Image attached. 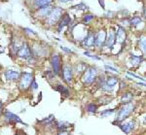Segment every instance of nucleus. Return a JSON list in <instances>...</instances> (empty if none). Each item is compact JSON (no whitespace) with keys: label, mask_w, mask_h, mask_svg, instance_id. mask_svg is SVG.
I'll return each instance as SVG.
<instances>
[{"label":"nucleus","mask_w":146,"mask_h":135,"mask_svg":"<svg viewBox=\"0 0 146 135\" xmlns=\"http://www.w3.org/2000/svg\"><path fill=\"white\" fill-rule=\"evenodd\" d=\"M71 22V18H70V16L68 15V14L65 13L64 15H63L62 18H60V22H58V32L62 31V29L63 27H65L66 25H68L69 23Z\"/></svg>","instance_id":"9d476101"},{"label":"nucleus","mask_w":146,"mask_h":135,"mask_svg":"<svg viewBox=\"0 0 146 135\" xmlns=\"http://www.w3.org/2000/svg\"><path fill=\"white\" fill-rule=\"evenodd\" d=\"M96 45V34L93 32H89L88 35L85 37L83 41V46L85 48H93Z\"/></svg>","instance_id":"1a4fd4ad"},{"label":"nucleus","mask_w":146,"mask_h":135,"mask_svg":"<svg viewBox=\"0 0 146 135\" xmlns=\"http://www.w3.org/2000/svg\"><path fill=\"white\" fill-rule=\"evenodd\" d=\"M133 109H135V105L131 104V102L127 103L126 105L123 106V107L121 108V110L119 111L118 116H117V122H122V120H124L126 118H128L129 116L131 115V113L133 111Z\"/></svg>","instance_id":"f03ea898"},{"label":"nucleus","mask_w":146,"mask_h":135,"mask_svg":"<svg viewBox=\"0 0 146 135\" xmlns=\"http://www.w3.org/2000/svg\"><path fill=\"white\" fill-rule=\"evenodd\" d=\"M105 69L111 70V71H113V72H118V70H117V69H115V68L111 67V66H108V65H105Z\"/></svg>","instance_id":"473e14b6"},{"label":"nucleus","mask_w":146,"mask_h":135,"mask_svg":"<svg viewBox=\"0 0 146 135\" xmlns=\"http://www.w3.org/2000/svg\"><path fill=\"white\" fill-rule=\"evenodd\" d=\"M139 46L140 49L142 50V52L146 56V37H141L139 40Z\"/></svg>","instance_id":"412c9836"},{"label":"nucleus","mask_w":146,"mask_h":135,"mask_svg":"<svg viewBox=\"0 0 146 135\" xmlns=\"http://www.w3.org/2000/svg\"><path fill=\"white\" fill-rule=\"evenodd\" d=\"M53 120H54V116H50V117H49V119H46L45 120H44V122H47V124H50V122H51Z\"/></svg>","instance_id":"f704fd0d"},{"label":"nucleus","mask_w":146,"mask_h":135,"mask_svg":"<svg viewBox=\"0 0 146 135\" xmlns=\"http://www.w3.org/2000/svg\"><path fill=\"white\" fill-rule=\"evenodd\" d=\"M115 43H116V35H115L113 30H110L109 34H108V36L106 37V40H105L104 45L106 48H112L113 45Z\"/></svg>","instance_id":"4468645a"},{"label":"nucleus","mask_w":146,"mask_h":135,"mask_svg":"<svg viewBox=\"0 0 146 135\" xmlns=\"http://www.w3.org/2000/svg\"><path fill=\"white\" fill-rule=\"evenodd\" d=\"M120 127H121V129L123 130L124 132L129 133V132L133 129V127H135V122H133V120H131V122H126V124H120Z\"/></svg>","instance_id":"f3484780"},{"label":"nucleus","mask_w":146,"mask_h":135,"mask_svg":"<svg viewBox=\"0 0 146 135\" xmlns=\"http://www.w3.org/2000/svg\"><path fill=\"white\" fill-rule=\"evenodd\" d=\"M60 2H62V3H67V2L69 1H73V0H60Z\"/></svg>","instance_id":"4c0bfd02"},{"label":"nucleus","mask_w":146,"mask_h":135,"mask_svg":"<svg viewBox=\"0 0 146 135\" xmlns=\"http://www.w3.org/2000/svg\"><path fill=\"white\" fill-rule=\"evenodd\" d=\"M54 0H34V6L37 7V8H41V7L50 5V4L53 2Z\"/></svg>","instance_id":"a211bd4d"},{"label":"nucleus","mask_w":146,"mask_h":135,"mask_svg":"<svg viewBox=\"0 0 146 135\" xmlns=\"http://www.w3.org/2000/svg\"><path fill=\"white\" fill-rule=\"evenodd\" d=\"M98 1H100V4L101 5V7L104 8V1H103V0H98Z\"/></svg>","instance_id":"e433bc0d"},{"label":"nucleus","mask_w":146,"mask_h":135,"mask_svg":"<svg viewBox=\"0 0 146 135\" xmlns=\"http://www.w3.org/2000/svg\"><path fill=\"white\" fill-rule=\"evenodd\" d=\"M32 81H33V76L30 73H23L22 77H21V83L20 87L21 89H27L30 87Z\"/></svg>","instance_id":"39448f33"},{"label":"nucleus","mask_w":146,"mask_h":135,"mask_svg":"<svg viewBox=\"0 0 146 135\" xmlns=\"http://www.w3.org/2000/svg\"><path fill=\"white\" fill-rule=\"evenodd\" d=\"M86 71V65L84 63H79L78 65L76 66V72L77 73H82Z\"/></svg>","instance_id":"b1692460"},{"label":"nucleus","mask_w":146,"mask_h":135,"mask_svg":"<svg viewBox=\"0 0 146 135\" xmlns=\"http://www.w3.org/2000/svg\"><path fill=\"white\" fill-rule=\"evenodd\" d=\"M1 110H2V103L0 102V112H1Z\"/></svg>","instance_id":"ea45409f"},{"label":"nucleus","mask_w":146,"mask_h":135,"mask_svg":"<svg viewBox=\"0 0 146 135\" xmlns=\"http://www.w3.org/2000/svg\"><path fill=\"white\" fill-rule=\"evenodd\" d=\"M5 77L8 81H17L20 78V72L17 70H8L5 72Z\"/></svg>","instance_id":"2eb2a0df"},{"label":"nucleus","mask_w":146,"mask_h":135,"mask_svg":"<svg viewBox=\"0 0 146 135\" xmlns=\"http://www.w3.org/2000/svg\"><path fill=\"white\" fill-rule=\"evenodd\" d=\"M72 9H79V10H87L88 9V6L85 5L84 3H81V4H78L76 6H73Z\"/></svg>","instance_id":"cd10ccee"},{"label":"nucleus","mask_w":146,"mask_h":135,"mask_svg":"<svg viewBox=\"0 0 146 135\" xmlns=\"http://www.w3.org/2000/svg\"><path fill=\"white\" fill-rule=\"evenodd\" d=\"M105 40H106V32L104 29L100 30L98 33L96 34V45L98 48L102 47L105 43Z\"/></svg>","instance_id":"6e6552de"},{"label":"nucleus","mask_w":146,"mask_h":135,"mask_svg":"<svg viewBox=\"0 0 146 135\" xmlns=\"http://www.w3.org/2000/svg\"><path fill=\"white\" fill-rule=\"evenodd\" d=\"M95 19V16L94 15H91V14H89V15H86L84 17V19H83V22L84 23H89L90 22H92V21Z\"/></svg>","instance_id":"393cba45"},{"label":"nucleus","mask_w":146,"mask_h":135,"mask_svg":"<svg viewBox=\"0 0 146 135\" xmlns=\"http://www.w3.org/2000/svg\"><path fill=\"white\" fill-rule=\"evenodd\" d=\"M84 54H85V56H89V58H94V60H100V58H98V56H93V54L87 53V52H85Z\"/></svg>","instance_id":"c85d7f7f"},{"label":"nucleus","mask_w":146,"mask_h":135,"mask_svg":"<svg viewBox=\"0 0 146 135\" xmlns=\"http://www.w3.org/2000/svg\"><path fill=\"white\" fill-rule=\"evenodd\" d=\"M56 91H60V93L63 94V95H65V96H67V95H68V93H69V92H68V89H66V87L60 86V85H58V86L56 87Z\"/></svg>","instance_id":"4be33fe9"},{"label":"nucleus","mask_w":146,"mask_h":135,"mask_svg":"<svg viewBox=\"0 0 146 135\" xmlns=\"http://www.w3.org/2000/svg\"><path fill=\"white\" fill-rule=\"evenodd\" d=\"M51 63L53 66V71L55 74H58L62 69V58L58 54H54L51 58Z\"/></svg>","instance_id":"0eeeda50"},{"label":"nucleus","mask_w":146,"mask_h":135,"mask_svg":"<svg viewBox=\"0 0 146 135\" xmlns=\"http://www.w3.org/2000/svg\"><path fill=\"white\" fill-rule=\"evenodd\" d=\"M141 60H142V58H139V56H133V54L131 56V65H133V66L139 65L141 63Z\"/></svg>","instance_id":"6ab92c4d"},{"label":"nucleus","mask_w":146,"mask_h":135,"mask_svg":"<svg viewBox=\"0 0 146 135\" xmlns=\"http://www.w3.org/2000/svg\"><path fill=\"white\" fill-rule=\"evenodd\" d=\"M114 112V110H107V111H104V112L101 113V116L102 117H106V115H110V114H112Z\"/></svg>","instance_id":"c756f323"},{"label":"nucleus","mask_w":146,"mask_h":135,"mask_svg":"<svg viewBox=\"0 0 146 135\" xmlns=\"http://www.w3.org/2000/svg\"><path fill=\"white\" fill-rule=\"evenodd\" d=\"M4 117H5V119L8 120V122H20V124H23L22 122V120L20 119V117L17 115H15V114L11 113V112H6L4 114Z\"/></svg>","instance_id":"dca6fc26"},{"label":"nucleus","mask_w":146,"mask_h":135,"mask_svg":"<svg viewBox=\"0 0 146 135\" xmlns=\"http://www.w3.org/2000/svg\"><path fill=\"white\" fill-rule=\"evenodd\" d=\"M52 10H53V7H52L51 5L41 7V8L38 9L36 15L38 17H40V18H47V17L49 16V14L51 13Z\"/></svg>","instance_id":"ddd939ff"},{"label":"nucleus","mask_w":146,"mask_h":135,"mask_svg":"<svg viewBox=\"0 0 146 135\" xmlns=\"http://www.w3.org/2000/svg\"><path fill=\"white\" fill-rule=\"evenodd\" d=\"M143 15H144L146 18V8H144V10H143Z\"/></svg>","instance_id":"58836bf2"},{"label":"nucleus","mask_w":146,"mask_h":135,"mask_svg":"<svg viewBox=\"0 0 146 135\" xmlns=\"http://www.w3.org/2000/svg\"><path fill=\"white\" fill-rule=\"evenodd\" d=\"M68 126H69L68 124H65V122H58V124H56V127H58L60 130H65Z\"/></svg>","instance_id":"a878e982"},{"label":"nucleus","mask_w":146,"mask_h":135,"mask_svg":"<svg viewBox=\"0 0 146 135\" xmlns=\"http://www.w3.org/2000/svg\"><path fill=\"white\" fill-rule=\"evenodd\" d=\"M62 75H63V79L65 80V82L69 84L72 81V77H73V73H72V68L69 65H64L62 69Z\"/></svg>","instance_id":"f8f14e48"},{"label":"nucleus","mask_w":146,"mask_h":135,"mask_svg":"<svg viewBox=\"0 0 146 135\" xmlns=\"http://www.w3.org/2000/svg\"><path fill=\"white\" fill-rule=\"evenodd\" d=\"M145 122H146V118H145Z\"/></svg>","instance_id":"a19ab883"},{"label":"nucleus","mask_w":146,"mask_h":135,"mask_svg":"<svg viewBox=\"0 0 146 135\" xmlns=\"http://www.w3.org/2000/svg\"><path fill=\"white\" fill-rule=\"evenodd\" d=\"M116 42L117 43L120 44H123L125 41H126V38H127V34H126V30H125L124 27L119 26L117 28V31H116Z\"/></svg>","instance_id":"9b49d317"},{"label":"nucleus","mask_w":146,"mask_h":135,"mask_svg":"<svg viewBox=\"0 0 146 135\" xmlns=\"http://www.w3.org/2000/svg\"><path fill=\"white\" fill-rule=\"evenodd\" d=\"M25 32H27V33H29V34H32V35H36V32H34L32 29H29V28H25Z\"/></svg>","instance_id":"7c9ffc66"},{"label":"nucleus","mask_w":146,"mask_h":135,"mask_svg":"<svg viewBox=\"0 0 146 135\" xmlns=\"http://www.w3.org/2000/svg\"><path fill=\"white\" fill-rule=\"evenodd\" d=\"M31 85H32V87H33V89H37V84H36V82H35V81H32Z\"/></svg>","instance_id":"c9c22d12"},{"label":"nucleus","mask_w":146,"mask_h":135,"mask_svg":"<svg viewBox=\"0 0 146 135\" xmlns=\"http://www.w3.org/2000/svg\"><path fill=\"white\" fill-rule=\"evenodd\" d=\"M96 109H98V106L95 105V104H89V105L87 106V110L91 113H95L96 111Z\"/></svg>","instance_id":"bb28decb"},{"label":"nucleus","mask_w":146,"mask_h":135,"mask_svg":"<svg viewBox=\"0 0 146 135\" xmlns=\"http://www.w3.org/2000/svg\"><path fill=\"white\" fill-rule=\"evenodd\" d=\"M96 75H98V70H96V68H94V67L89 68V69H87L84 72L83 82L85 84H88V85L92 84V83L96 80Z\"/></svg>","instance_id":"20e7f679"},{"label":"nucleus","mask_w":146,"mask_h":135,"mask_svg":"<svg viewBox=\"0 0 146 135\" xmlns=\"http://www.w3.org/2000/svg\"><path fill=\"white\" fill-rule=\"evenodd\" d=\"M133 99V94L131 92H126L121 98V101L123 103H129Z\"/></svg>","instance_id":"aec40b11"},{"label":"nucleus","mask_w":146,"mask_h":135,"mask_svg":"<svg viewBox=\"0 0 146 135\" xmlns=\"http://www.w3.org/2000/svg\"><path fill=\"white\" fill-rule=\"evenodd\" d=\"M141 22H142V20L140 19V17H133L129 22H131V25H138Z\"/></svg>","instance_id":"5701e85b"},{"label":"nucleus","mask_w":146,"mask_h":135,"mask_svg":"<svg viewBox=\"0 0 146 135\" xmlns=\"http://www.w3.org/2000/svg\"><path fill=\"white\" fill-rule=\"evenodd\" d=\"M118 83V78L115 77V76H109V77L106 78L105 81H103L102 83V89H105V91H112L113 87L117 85Z\"/></svg>","instance_id":"423d86ee"},{"label":"nucleus","mask_w":146,"mask_h":135,"mask_svg":"<svg viewBox=\"0 0 146 135\" xmlns=\"http://www.w3.org/2000/svg\"><path fill=\"white\" fill-rule=\"evenodd\" d=\"M60 49H62L63 52H65V53H68V54H72L73 53L72 50L67 49V48H65V47H60Z\"/></svg>","instance_id":"2f4dec72"},{"label":"nucleus","mask_w":146,"mask_h":135,"mask_svg":"<svg viewBox=\"0 0 146 135\" xmlns=\"http://www.w3.org/2000/svg\"><path fill=\"white\" fill-rule=\"evenodd\" d=\"M17 54L19 58H23V60H29L30 58H32V52L29 45L27 43H23V45L19 49Z\"/></svg>","instance_id":"7ed1b4c3"},{"label":"nucleus","mask_w":146,"mask_h":135,"mask_svg":"<svg viewBox=\"0 0 146 135\" xmlns=\"http://www.w3.org/2000/svg\"><path fill=\"white\" fill-rule=\"evenodd\" d=\"M58 135H69V133H68L67 130H60Z\"/></svg>","instance_id":"72a5a7b5"},{"label":"nucleus","mask_w":146,"mask_h":135,"mask_svg":"<svg viewBox=\"0 0 146 135\" xmlns=\"http://www.w3.org/2000/svg\"><path fill=\"white\" fill-rule=\"evenodd\" d=\"M63 10L60 7H55L53 8V10L51 11V13L49 14V16L46 19V23L48 25H55L56 22H60V18L62 17Z\"/></svg>","instance_id":"f257e3e1"}]
</instances>
